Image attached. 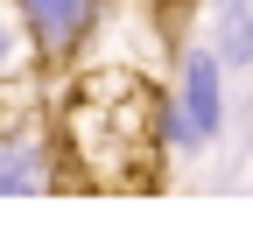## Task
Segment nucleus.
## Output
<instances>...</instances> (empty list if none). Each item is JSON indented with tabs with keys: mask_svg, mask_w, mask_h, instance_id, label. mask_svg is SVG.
<instances>
[{
	"mask_svg": "<svg viewBox=\"0 0 253 232\" xmlns=\"http://www.w3.org/2000/svg\"><path fill=\"white\" fill-rule=\"evenodd\" d=\"M71 190H148L169 148V98L134 71H84L49 98Z\"/></svg>",
	"mask_w": 253,
	"mask_h": 232,
	"instance_id": "obj_1",
	"label": "nucleus"
},
{
	"mask_svg": "<svg viewBox=\"0 0 253 232\" xmlns=\"http://www.w3.org/2000/svg\"><path fill=\"white\" fill-rule=\"evenodd\" d=\"M63 183L56 127L21 85H0V197H42Z\"/></svg>",
	"mask_w": 253,
	"mask_h": 232,
	"instance_id": "obj_2",
	"label": "nucleus"
},
{
	"mask_svg": "<svg viewBox=\"0 0 253 232\" xmlns=\"http://www.w3.org/2000/svg\"><path fill=\"white\" fill-rule=\"evenodd\" d=\"M218 120H225V56L218 49H183V78L169 92V148H183V155L211 148Z\"/></svg>",
	"mask_w": 253,
	"mask_h": 232,
	"instance_id": "obj_3",
	"label": "nucleus"
},
{
	"mask_svg": "<svg viewBox=\"0 0 253 232\" xmlns=\"http://www.w3.org/2000/svg\"><path fill=\"white\" fill-rule=\"evenodd\" d=\"M7 7L36 28L42 63H71L91 43V28H99V0H7Z\"/></svg>",
	"mask_w": 253,
	"mask_h": 232,
	"instance_id": "obj_4",
	"label": "nucleus"
},
{
	"mask_svg": "<svg viewBox=\"0 0 253 232\" xmlns=\"http://www.w3.org/2000/svg\"><path fill=\"white\" fill-rule=\"evenodd\" d=\"M42 63V43L21 14H0V85H28V71Z\"/></svg>",
	"mask_w": 253,
	"mask_h": 232,
	"instance_id": "obj_5",
	"label": "nucleus"
},
{
	"mask_svg": "<svg viewBox=\"0 0 253 232\" xmlns=\"http://www.w3.org/2000/svg\"><path fill=\"white\" fill-rule=\"evenodd\" d=\"M218 56L225 71L253 63V0H218Z\"/></svg>",
	"mask_w": 253,
	"mask_h": 232,
	"instance_id": "obj_6",
	"label": "nucleus"
}]
</instances>
